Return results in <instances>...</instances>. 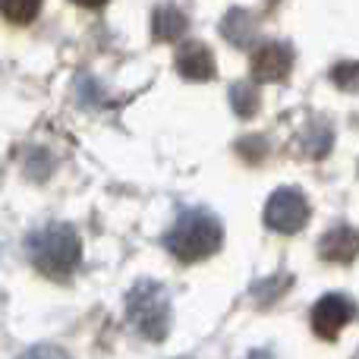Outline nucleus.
Masks as SVG:
<instances>
[{"instance_id":"dca6fc26","label":"nucleus","mask_w":359,"mask_h":359,"mask_svg":"<svg viewBox=\"0 0 359 359\" xmlns=\"http://www.w3.org/2000/svg\"><path fill=\"white\" fill-rule=\"evenodd\" d=\"M76 4H79V6H104L107 0H76Z\"/></svg>"},{"instance_id":"f8f14e48","label":"nucleus","mask_w":359,"mask_h":359,"mask_svg":"<svg viewBox=\"0 0 359 359\" xmlns=\"http://www.w3.org/2000/svg\"><path fill=\"white\" fill-rule=\"evenodd\" d=\"M41 10V0H4V13L10 22H32Z\"/></svg>"},{"instance_id":"1a4fd4ad","label":"nucleus","mask_w":359,"mask_h":359,"mask_svg":"<svg viewBox=\"0 0 359 359\" xmlns=\"http://www.w3.org/2000/svg\"><path fill=\"white\" fill-rule=\"evenodd\" d=\"M221 32H224V38H230V44H236V48H249L252 38H255V22L246 10H230L221 22Z\"/></svg>"},{"instance_id":"4468645a","label":"nucleus","mask_w":359,"mask_h":359,"mask_svg":"<svg viewBox=\"0 0 359 359\" xmlns=\"http://www.w3.org/2000/svg\"><path fill=\"white\" fill-rule=\"evenodd\" d=\"M331 79H334L341 88H353L356 92L359 88V63H337Z\"/></svg>"},{"instance_id":"20e7f679","label":"nucleus","mask_w":359,"mask_h":359,"mask_svg":"<svg viewBox=\"0 0 359 359\" xmlns=\"http://www.w3.org/2000/svg\"><path fill=\"white\" fill-rule=\"evenodd\" d=\"M309 221V202L299 189H278L268 198L265 224L278 233H297Z\"/></svg>"},{"instance_id":"423d86ee","label":"nucleus","mask_w":359,"mask_h":359,"mask_svg":"<svg viewBox=\"0 0 359 359\" xmlns=\"http://www.w3.org/2000/svg\"><path fill=\"white\" fill-rule=\"evenodd\" d=\"M293 67V50L284 41H265L252 54V76L262 82H280Z\"/></svg>"},{"instance_id":"39448f33","label":"nucleus","mask_w":359,"mask_h":359,"mask_svg":"<svg viewBox=\"0 0 359 359\" xmlns=\"http://www.w3.org/2000/svg\"><path fill=\"white\" fill-rule=\"evenodd\" d=\"M356 316V306L350 303L347 297H341V293H328V297H322L316 303V309H312V328H316L318 337H325V341H334L337 334H341L344 325H350Z\"/></svg>"},{"instance_id":"f03ea898","label":"nucleus","mask_w":359,"mask_h":359,"mask_svg":"<svg viewBox=\"0 0 359 359\" xmlns=\"http://www.w3.org/2000/svg\"><path fill=\"white\" fill-rule=\"evenodd\" d=\"M221 240H224V230L217 224V217L202 208H189L174 221L164 243H168V249L180 262H198L215 255L221 249Z\"/></svg>"},{"instance_id":"6e6552de","label":"nucleus","mask_w":359,"mask_h":359,"mask_svg":"<svg viewBox=\"0 0 359 359\" xmlns=\"http://www.w3.org/2000/svg\"><path fill=\"white\" fill-rule=\"evenodd\" d=\"M359 252V233L350 227H334L328 236L322 240V255L328 262H350Z\"/></svg>"},{"instance_id":"ddd939ff","label":"nucleus","mask_w":359,"mask_h":359,"mask_svg":"<svg viewBox=\"0 0 359 359\" xmlns=\"http://www.w3.org/2000/svg\"><path fill=\"white\" fill-rule=\"evenodd\" d=\"M230 98H233V107L240 117H252L255 107H259V92L252 86H233Z\"/></svg>"},{"instance_id":"2eb2a0df","label":"nucleus","mask_w":359,"mask_h":359,"mask_svg":"<svg viewBox=\"0 0 359 359\" xmlns=\"http://www.w3.org/2000/svg\"><path fill=\"white\" fill-rule=\"evenodd\" d=\"M19 359H69L67 353H63L60 347H50V344H41V347H32L25 350Z\"/></svg>"},{"instance_id":"f257e3e1","label":"nucleus","mask_w":359,"mask_h":359,"mask_svg":"<svg viewBox=\"0 0 359 359\" xmlns=\"http://www.w3.org/2000/svg\"><path fill=\"white\" fill-rule=\"evenodd\" d=\"M32 265L48 278H69L79 265V236L67 224H48L25 243Z\"/></svg>"},{"instance_id":"7ed1b4c3","label":"nucleus","mask_w":359,"mask_h":359,"mask_svg":"<svg viewBox=\"0 0 359 359\" xmlns=\"http://www.w3.org/2000/svg\"><path fill=\"white\" fill-rule=\"evenodd\" d=\"M126 318H130L133 331H139L149 341H164L170 331V299L161 284L151 280H139L126 297Z\"/></svg>"},{"instance_id":"0eeeda50","label":"nucleus","mask_w":359,"mask_h":359,"mask_svg":"<svg viewBox=\"0 0 359 359\" xmlns=\"http://www.w3.org/2000/svg\"><path fill=\"white\" fill-rule=\"evenodd\" d=\"M177 69L180 76H186L192 82H208L215 76V57H211V50L205 44L186 41L177 54Z\"/></svg>"},{"instance_id":"f3484780","label":"nucleus","mask_w":359,"mask_h":359,"mask_svg":"<svg viewBox=\"0 0 359 359\" xmlns=\"http://www.w3.org/2000/svg\"><path fill=\"white\" fill-rule=\"evenodd\" d=\"M246 359H271V353H265V350H255V353H249Z\"/></svg>"},{"instance_id":"9d476101","label":"nucleus","mask_w":359,"mask_h":359,"mask_svg":"<svg viewBox=\"0 0 359 359\" xmlns=\"http://www.w3.org/2000/svg\"><path fill=\"white\" fill-rule=\"evenodd\" d=\"M151 25H155V35L161 38V41H177V38H183V32H186V16L177 10V6H158Z\"/></svg>"},{"instance_id":"9b49d317","label":"nucleus","mask_w":359,"mask_h":359,"mask_svg":"<svg viewBox=\"0 0 359 359\" xmlns=\"http://www.w3.org/2000/svg\"><path fill=\"white\" fill-rule=\"evenodd\" d=\"M299 149H303L309 158H322L325 151L331 149V130L325 123H312L309 130L299 136Z\"/></svg>"}]
</instances>
